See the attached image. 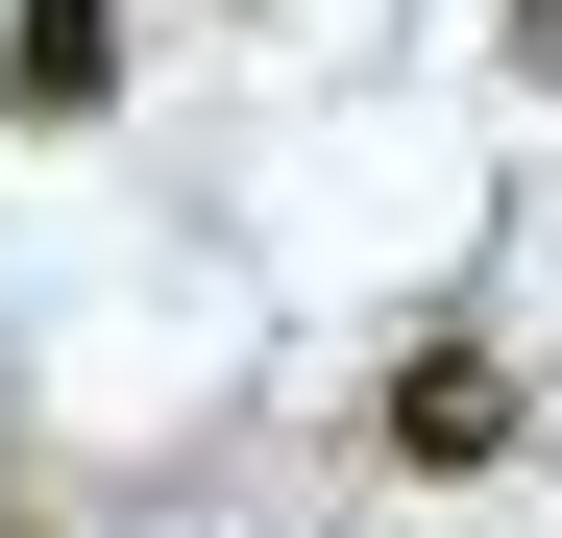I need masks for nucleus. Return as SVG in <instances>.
Listing matches in <instances>:
<instances>
[{
    "label": "nucleus",
    "instance_id": "obj_2",
    "mask_svg": "<svg viewBox=\"0 0 562 538\" xmlns=\"http://www.w3.org/2000/svg\"><path fill=\"white\" fill-rule=\"evenodd\" d=\"M490 440H514V368L490 343H416L392 368V466H490Z\"/></svg>",
    "mask_w": 562,
    "mask_h": 538
},
{
    "label": "nucleus",
    "instance_id": "obj_1",
    "mask_svg": "<svg viewBox=\"0 0 562 538\" xmlns=\"http://www.w3.org/2000/svg\"><path fill=\"white\" fill-rule=\"evenodd\" d=\"M123 99V0H25L0 25V123H99Z\"/></svg>",
    "mask_w": 562,
    "mask_h": 538
},
{
    "label": "nucleus",
    "instance_id": "obj_3",
    "mask_svg": "<svg viewBox=\"0 0 562 538\" xmlns=\"http://www.w3.org/2000/svg\"><path fill=\"white\" fill-rule=\"evenodd\" d=\"M514 49H538V74H562V0H514Z\"/></svg>",
    "mask_w": 562,
    "mask_h": 538
}]
</instances>
